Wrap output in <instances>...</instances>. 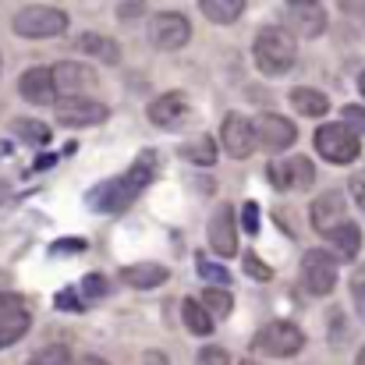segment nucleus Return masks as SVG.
<instances>
[{
    "label": "nucleus",
    "mask_w": 365,
    "mask_h": 365,
    "mask_svg": "<svg viewBox=\"0 0 365 365\" xmlns=\"http://www.w3.org/2000/svg\"><path fill=\"white\" fill-rule=\"evenodd\" d=\"M153 178H156V153H142L124 174L100 181V185L86 195V202H89L96 213H121V210H128V206L145 192V185H149Z\"/></svg>",
    "instance_id": "1"
},
{
    "label": "nucleus",
    "mask_w": 365,
    "mask_h": 365,
    "mask_svg": "<svg viewBox=\"0 0 365 365\" xmlns=\"http://www.w3.org/2000/svg\"><path fill=\"white\" fill-rule=\"evenodd\" d=\"M252 50H255V68H259L262 75H284V71L294 64V57H298L294 36H291L287 29H280V25L259 29Z\"/></svg>",
    "instance_id": "2"
},
{
    "label": "nucleus",
    "mask_w": 365,
    "mask_h": 365,
    "mask_svg": "<svg viewBox=\"0 0 365 365\" xmlns=\"http://www.w3.org/2000/svg\"><path fill=\"white\" fill-rule=\"evenodd\" d=\"M11 29L25 39H50V36H61L68 29V14L61 7H46V4H32V7H21L11 21Z\"/></svg>",
    "instance_id": "3"
},
{
    "label": "nucleus",
    "mask_w": 365,
    "mask_h": 365,
    "mask_svg": "<svg viewBox=\"0 0 365 365\" xmlns=\"http://www.w3.org/2000/svg\"><path fill=\"white\" fill-rule=\"evenodd\" d=\"M305 348V334L294 327V323H266L255 341H252V351L259 355H269V359H287V355H298Z\"/></svg>",
    "instance_id": "4"
},
{
    "label": "nucleus",
    "mask_w": 365,
    "mask_h": 365,
    "mask_svg": "<svg viewBox=\"0 0 365 365\" xmlns=\"http://www.w3.org/2000/svg\"><path fill=\"white\" fill-rule=\"evenodd\" d=\"M316 149H319V156L323 160H330V163H351V160H359V153H362V142H359V135L348 128V124H323L319 131H316Z\"/></svg>",
    "instance_id": "5"
},
{
    "label": "nucleus",
    "mask_w": 365,
    "mask_h": 365,
    "mask_svg": "<svg viewBox=\"0 0 365 365\" xmlns=\"http://www.w3.org/2000/svg\"><path fill=\"white\" fill-rule=\"evenodd\" d=\"M302 284L312 294H330L337 287V259L330 252H323V248L305 252V259H302Z\"/></svg>",
    "instance_id": "6"
},
{
    "label": "nucleus",
    "mask_w": 365,
    "mask_h": 365,
    "mask_svg": "<svg viewBox=\"0 0 365 365\" xmlns=\"http://www.w3.org/2000/svg\"><path fill=\"white\" fill-rule=\"evenodd\" d=\"M29 323H32L29 302H25L21 294L4 291V294H0V348H4V344L21 341V337H25V330H29Z\"/></svg>",
    "instance_id": "7"
},
{
    "label": "nucleus",
    "mask_w": 365,
    "mask_h": 365,
    "mask_svg": "<svg viewBox=\"0 0 365 365\" xmlns=\"http://www.w3.org/2000/svg\"><path fill=\"white\" fill-rule=\"evenodd\" d=\"M110 118V110L96 100H86V96H64L57 103V121L68 124V128H89V124H103Z\"/></svg>",
    "instance_id": "8"
},
{
    "label": "nucleus",
    "mask_w": 365,
    "mask_h": 365,
    "mask_svg": "<svg viewBox=\"0 0 365 365\" xmlns=\"http://www.w3.org/2000/svg\"><path fill=\"white\" fill-rule=\"evenodd\" d=\"M188 36H192V25H188V18L178 14V11H163V14H156L153 25H149V39H153L160 50H178V46L188 43Z\"/></svg>",
    "instance_id": "9"
},
{
    "label": "nucleus",
    "mask_w": 365,
    "mask_h": 365,
    "mask_svg": "<svg viewBox=\"0 0 365 365\" xmlns=\"http://www.w3.org/2000/svg\"><path fill=\"white\" fill-rule=\"evenodd\" d=\"M220 138H224V149H227V156H235V160H245V156H252L255 153V124L245 121L242 114H227L224 124H220Z\"/></svg>",
    "instance_id": "10"
},
{
    "label": "nucleus",
    "mask_w": 365,
    "mask_h": 365,
    "mask_svg": "<svg viewBox=\"0 0 365 365\" xmlns=\"http://www.w3.org/2000/svg\"><path fill=\"white\" fill-rule=\"evenodd\" d=\"M294 138H298V128L287 121V118H280V114H259V121H255V142L266 153H280Z\"/></svg>",
    "instance_id": "11"
},
{
    "label": "nucleus",
    "mask_w": 365,
    "mask_h": 365,
    "mask_svg": "<svg viewBox=\"0 0 365 365\" xmlns=\"http://www.w3.org/2000/svg\"><path fill=\"white\" fill-rule=\"evenodd\" d=\"M284 18H287V32L294 36H309V39H316V36H323V29H327V11L319 7V4H287L284 7Z\"/></svg>",
    "instance_id": "12"
},
{
    "label": "nucleus",
    "mask_w": 365,
    "mask_h": 365,
    "mask_svg": "<svg viewBox=\"0 0 365 365\" xmlns=\"http://www.w3.org/2000/svg\"><path fill=\"white\" fill-rule=\"evenodd\" d=\"M266 174H269V181L277 188H309L316 181V170H312V163L305 156H294L287 163H269Z\"/></svg>",
    "instance_id": "13"
},
{
    "label": "nucleus",
    "mask_w": 365,
    "mask_h": 365,
    "mask_svg": "<svg viewBox=\"0 0 365 365\" xmlns=\"http://www.w3.org/2000/svg\"><path fill=\"white\" fill-rule=\"evenodd\" d=\"M18 89H21V96L29 100V103H57V82H53V68H32V71H25L21 75V82H18Z\"/></svg>",
    "instance_id": "14"
},
{
    "label": "nucleus",
    "mask_w": 365,
    "mask_h": 365,
    "mask_svg": "<svg viewBox=\"0 0 365 365\" xmlns=\"http://www.w3.org/2000/svg\"><path fill=\"white\" fill-rule=\"evenodd\" d=\"M344 195L341 192H327V195H319L316 202H312V210H309V217H312V227L319 231V235H330L334 227H341L344 224Z\"/></svg>",
    "instance_id": "15"
},
{
    "label": "nucleus",
    "mask_w": 365,
    "mask_h": 365,
    "mask_svg": "<svg viewBox=\"0 0 365 365\" xmlns=\"http://www.w3.org/2000/svg\"><path fill=\"white\" fill-rule=\"evenodd\" d=\"M210 245H213V252L224 255V259L238 252V227H235L231 206H220V210L213 213V220H210Z\"/></svg>",
    "instance_id": "16"
},
{
    "label": "nucleus",
    "mask_w": 365,
    "mask_h": 365,
    "mask_svg": "<svg viewBox=\"0 0 365 365\" xmlns=\"http://www.w3.org/2000/svg\"><path fill=\"white\" fill-rule=\"evenodd\" d=\"M53 82H57V93H68V96H78L82 89L96 86V71L89 64H78V61H64L53 68Z\"/></svg>",
    "instance_id": "17"
},
{
    "label": "nucleus",
    "mask_w": 365,
    "mask_h": 365,
    "mask_svg": "<svg viewBox=\"0 0 365 365\" xmlns=\"http://www.w3.org/2000/svg\"><path fill=\"white\" fill-rule=\"evenodd\" d=\"M149 121L156 124V128H181V124L188 121V100L181 93H167V96L153 100Z\"/></svg>",
    "instance_id": "18"
},
{
    "label": "nucleus",
    "mask_w": 365,
    "mask_h": 365,
    "mask_svg": "<svg viewBox=\"0 0 365 365\" xmlns=\"http://www.w3.org/2000/svg\"><path fill=\"white\" fill-rule=\"evenodd\" d=\"M167 266L160 262H138V266H124L121 269V284L135 287V291H149V287H160L167 284Z\"/></svg>",
    "instance_id": "19"
},
{
    "label": "nucleus",
    "mask_w": 365,
    "mask_h": 365,
    "mask_svg": "<svg viewBox=\"0 0 365 365\" xmlns=\"http://www.w3.org/2000/svg\"><path fill=\"white\" fill-rule=\"evenodd\" d=\"M327 238L334 242L337 259H344V262H351V259L359 255V248H362V231H359V224H351V220H344L341 227H334Z\"/></svg>",
    "instance_id": "20"
},
{
    "label": "nucleus",
    "mask_w": 365,
    "mask_h": 365,
    "mask_svg": "<svg viewBox=\"0 0 365 365\" xmlns=\"http://www.w3.org/2000/svg\"><path fill=\"white\" fill-rule=\"evenodd\" d=\"M291 107L302 114V118H323L330 110V100L316 89H294L291 93Z\"/></svg>",
    "instance_id": "21"
},
{
    "label": "nucleus",
    "mask_w": 365,
    "mask_h": 365,
    "mask_svg": "<svg viewBox=\"0 0 365 365\" xmlns=\"http://www.w3.org/2000/svg\"><path fill=\"white\" fill-rule=\"evenodd\" d=\"M181 316H185V327H188L195 337H210V334H213V316L202 309V302L185 298V302H181Z\"/></svg>",
    "instance_id": "22"
},
{
    "label": "nucleus",
    "mask_w": 365,
    "mask_h": 365,
    "mask_svg": "<svg viewBox=\"0 0 365 365\" xmlns=\"http://www.w3.org/2000/svg\"><path fill=\"white\" fill-rule=\"evenodd\" d=\"M78 50L89 53V57H100V61H107V64H114V61L121 57V46H118L114 39H107V36H96V32H86V36L78 39Z\"/></svg>",
    "instance_id": "23"
},
{
    "label": "nucleus",
    "mask_w": 365,
    "mask_h": 365,
    "mask_svg": "<svg viewBox=\"0 0 365 365\" xmlns=\"http://www.w3.org/2000/svg\"><path fill=\"white\" fill-rule=\"evenodd\" d=\"M199 11H202V18H210L217 25H227L242 14L245 4L242 0H199Z\"/></svg>",
    "instance_id": "24"
},
{
    "label": "nucleus",
    "mask_w": 365,
    "mask_h": 365,
    "mask_svg": "<svg viewBox=\"0 0 365 365\" xmlns=\"http://www.w3.org/2000/svg\"><path fill=\"white\" fill-rule=\"evenodd\" d=\"M181 156H185L188 163H195V167H213V163H217V142H213L210 135H202V138L188 142V145L181 149Z\"/></svg>",
    "instance_id": "25"
},
{
    "label": "nucleus",
    "mask_w": 365,
    "mask_h": 365,
    "mask_svg": "<svg viewBox=\"0 0 365 365\" xmlns=\"http://www.w3.org/2000/svg\"><path fill=\"white\" fill-rule=\"evenodd\" d=\"M11 131H14L18 138L32 142V145H43V142H50V128H46L43 121H29V118H18V121L11 124Z\"/></svg>",
    "instance_id": "26"
},
{
    "label": "nucleus",
    "mask_w": 365,
    "mask_h": 365,
    "mask_svg": "<svg viewBox=\"0 0 365 365\" xmlns=\"http://www.w3.org/2000/svg\"><path fill=\"white\" fill-rule=\"evenodd\" d=\"M202 309H206V312H213V316H231L235 298H231V291L210 287V291H202Z\"/></svg>",
    "instance_id": "27"
},
{
    "label": "nucleus",
    "mask_w": 365,
    "mask_h": 365,
    "mask_svg": "<svg viewBox=\"0 0 365 365\" xmlns=\"http://www.w3.org/2000/svg\"><path fill=\"white\" fill-rule=\"evenodd\" d=\"M29 365H71V351L68 344H46L29 359Z\"/></svg>",
    "instance_id": "28"
},
{
    "label": "nucleus",
    "mask_w": 365,
    "mask_h": 365,
    "mask_svg": "<svg viewBox=\"0 0 365 365\" xmlns=\"http://www.w3.org/2000/svg\"><path fill=\"white\" fill-rule=\"evenodd\" d=\"M199 277H202V280H210V284H213V287H220V291H227V284H231V273H227L224 266H217V262L202 259V255H199Z\"/></svg>",
    "instance_id": "29"
},
{
    "label": "nucleus",
    "mask_w": 365,
    "mask_h": 365,
    "mask_svg": "<svg viewBox=\"0 0 365 365\" xmlns=\"http://www.w3.org/2000/svg\"><path fill=\"white\" fill-rule=\"evenodd\" d=\"M82 294L86 298H103L107 291H110V284H107V277H100V273H93V277H82Z\"/></svg>",
    "instance_id": "30"
},
{
    "label": "nucleus",
    "mask_w": 365,
    "mask_h": 365,
    "mask_svg": "<svg viewBox=\"0 0 365 365\" xmlns=\"http://www.w3.org/2000/svg\"><path fill=\"white\" fill-rule=\"evenodd\" d=\"M199 365H231V355H227L224 348L210 344V348H202V351H199Z\"/></svg>",
    "instance_id": "31"
},
{
    "label": "nucleus",
    "mask_w": 365,
    "mask_h": 365,
    "mask_svg": "<svg viewBox=\"0 0 365 365\" xmlns=\"http://www.w3.org/2000/svg\"><path fill=\"white\" fill-rule=\"evenodd\" d=\"M245 273H248V277H259V280H269V277H273V269H269L262 259H255L252 252L245 255Z\"/></svg>",
    "instance_id": "32"
},
{
    "label": "nucleus",
    "mask_w": 365,
    "mask_h": 365,
    "mask_svg": "<svg viewBox=\"0 0 365 365\" xmlns=\"http://www.w3.org/2000/svg\"><path fill=\"white\" fill-rule=\"evenodd\" d=\"M344 124L355 135H365V107H344Z\"/></svg>",
    "instance_id": "33"
},
{
    "label": "nucleus",
    "mask_w": 365,
    "mask_h": 365,
    "mask_svg": "<svg viewBox=\"0 0 365 365\" xmlns=\"http://www.w3.org/2000/svg\"><path fill=\"white\" fill-rule=\"evenodd\" d=\"M57 309H68V312H82V298H78V291L75 287H68V291H61L57 298Z\"/></svg>",
    "instance_id": "34"
},
{
    "label": "nucleus",
    "mask_w": 365,
    "mask_h": 365,
    "mask_svg": "<svg viewBox=\"0 0 365 365\" xmlns=\"http://www.w3.org/2000/svg\"><path fill=\"white\" fill-rule=\"evenodd\" d=\"M259 220H262V213H259V206L255 202H248L242 210V227L248 235H259Z\"/></svg>",
    "instance_id": "35"
},
{
    "label": "nucleus",
    "mask_w": 365,
    "mask_h": 365,
    "mask_svg": "<svg viewBox=\"0 0 365 365\" xmlns=\"http://www.w3.org/2000/svg\"><path fill=\"white\" fill-rule=\"evenodd\" d=\"M351 298H355V309H359V316H362V323H365V277L351 280Z\"/></svg>",
    "instance_id": "36"
},
{
    "label": "nucleus",
    "mask_w": 365,
    "mask_h": 365,
    "mask_svg": "<svg viewBox=\"0 0 365 365\" xmlns=\"http://www.w3.org/2000/svg\"><path fill=\"white\" fill-rule=\"evenodd\" d=\"M61 252H86V242H78V238L75 242H57L53 245V255H61Z\"/></svg>",
    "instance_id": "37"
},
{
    "label": "nucleus",
    "mask_w": 365,
    "mask_h": 365,
    "mask_svg": "<svg viewBox=\"0 0 365 365\" xmlns=\"http://www.w3.org/2000/svg\"><path fill=\"white\" fill-rule=\"evenodd\" d=\"M142 11H145V4H124V7H118V18H135Z\"/></svg>",
    "instance_id": "38"
},
{
    "label": "nucleus",
    "mask_w": 365,
    "mask_h": 365,
    "mask_svg": "<svg viewBox=\"0 0 365 365\" xmlns=\"http://www.w3.org/2000/svg\"><path fill=\"white\" fill-rule=\"evenodd\" d=\"M351 192H355V199L362 202V210H365V178H351Z\"/></svg>",
    "instance_id": "39"
},
{
    "label": "nucleus",
    "mask_w": 365,
    "mask_h": 365,
    "mask_svg": "<svg viewBox=\"0 0 365 365\" xmlns=\"http://www.w3.org/2000/svg\"><path fill=\"white\" fill-rule=\"evenodd\" d=\"M78 365H110V362H103L100 355H86V359H82V362H78Z\"/></svg>",
    "instance_id": "40"
},
{
    "label": "nucleus",
    "mask_w": 365,
    "mask_h": 365,
    "mask_svg": "<svg viewBox=\"0 0 365 365\" xmlns=\"http://www.w3.org/2000/svg\"><path fill=\"white\" fill-rule=\"evenodd\" d=\"M145 365H167V362H163V355L153 351V355H145Z\"/></svg>",
    "instance_id": "41"
},
{
    "label": "nucleus",
    "mask_w": 365,
    "mask_h": 365,
    "mask_svg": "<svg viewBox=\"0 0 365 365\" xmlns=\"http://www.w3.org/2000/svg\"><path fill=\"white\" fill-rule=\"evenodd\" d=\"M7 195H11V188H7V185H4V181H0V206H4V202H7Z\"/></svg>",
    "instance_id": "42"
},
{
    "label": "nucleus",
    "mask_w": 365,
    "mask_h": 365,
    "mask_svg": "<svg viewBox=\"0 0 365 365\" xmlns=\"http://www.w3.org/2000/svg\"><path fill=\"white\" fill-rule=\"evenodd\" d=\"M359 89H362V96H365V71H362V78H359Z\"/></svg>",
    "instance_id": "43"
},
{
    "label": "nucleus",
    "mask_w": 365,
    "mask_h": 365,
    "mask_svg": "<svg viewBox=\"0 0 365 365\" xmlns=\"http://www.w3.org/2000/svg\"><path fill=\"white\" fill-rule=\"evenodd\" d=\"M359 365H365V348H362V351H359Z\"/></svg>",
    "instance_id": "44"
},
{
    "label": "nucleus",
    "mask_w": 365,
    "mask_h": 365,
    "mask_svg": "<svg viewBox=\"0 0 365 365\" xmlns=\"http://www.w3.org/2000/svg\"><path fill=\"white\" fill-rule=\"evenodd\" d=\"M242 365H255V362H242Z\"/></svg>",
    "instance_id": "45"
}]
</instances>
